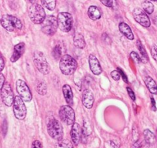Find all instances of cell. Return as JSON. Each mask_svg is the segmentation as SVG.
Masks as SVG:
<instances>
[{"instance_id": "obj_1", "label": "cell", "mask_w": 157, "mask_h": 148, "mask_svg": "<svg viewBox=\"0 0 157 148\" xmlns=\"http://www.w3.org/2000/svg\"><path fill=\"white\" fill-rule=\"evenodd\" d=\"M77 68V62L69 54H66L61 58L59 62V69L63 74L70 76L74 73Z\"/></svg>"}, {"instance_id": "obj_2", "label": "cell", "mask_w": 157, "mask_h": 148, "mask_svg": "<svg viewBox=\"0 0 157 148\" xmlns=\"http://www.w3.org/2000/svg\"><path fill=\"white\" fill-rule=\"evenodd\" d=\"M1 24L9 32H14L16 29H22V23L17 17L10 15H4L1 19Z\"/></svg>"}, {"instance_id": "obj_3", "label": "cell", "mask_w": 157, "mask_h": 148, "mask_svg": "<svg viewBox=\"0 0 157 148\" xmlns=\"http://www.w3.org/2000/svg\"><path fill=\"white\" fill-rule=\"evenodd\" d=\"M29 16L33 23L41 24L46 19V13L42 6L35 3L29 10Z\"/></svg>"}, {"instance_id": "obj_4", "label": "cell", "mask_w": 157, "mask_h": 148, "mask_svg": "<svg viewBox=\"0 0 157 148\" xmlns=\"http://www.w3.org/2000/svg\"><path fill=\"white\" fill-rule=\"evenodd\" d=\"M47 131L52 139L56 140H62L63 137V130L61 123L56 119H51L47 125Z\"/></svg>"}, {"instance_id": "obj_5", "label": "cell", "mask_w": 157, "mask_h": 148, "mask_svg": "<svg viewBox=\"0 0 157 148\" xmlns=\"http://www.w3.org/2000/svg\"><path fill=\"white\" fill-rule=\"evenodd\" d=\"M58 28L63 33H68L71 30L73 23L72 16L69 13H60L57 17Z\"/></svg>"}, {"instance_id": "obj_6", "label": "cell", "mask_w": 157, "mask_h": 148, "mask_svg": "<svg viewBox=\"0 0 157 148\" xmlns=\"http://www.w3.org/2000/svg\"><path fill=\"white\" fill-rule=\"evenodd\" d=\"M33 61L36 67L38 70L41 73L46 75L49 72V66L48 64V62L46 60V57L44 56V54L41 52L36 51L34 53V56H33Z\"/></svg>"}, {"instance_id": "obj_7", "label": "cell", "mask_w": 157, "mask_h": 148, "mask_svg": "<svg viewBox=\"0 0 157 148\" xmlns=\"http://www.w3.org/2000/svg\"><path fill=\"white\" fill-rule=\"evenodd\" d=\"M59 116L66 125H72L75 123V112L70 106H62L59 110Z\"/></svg>"}, {"instance_id": "obj_8", "label": "cell", "mask_w": 157, "mask_h": 148, "mask_svg": "<svg viewBox=\"0 0 157 148\" xmlns=\"http://www.w3.org/2000/svg\"><path fill=\"white\" fill-rule=\"evenodd\" d=\"M58 28L57 19L53 16H49L46 17L42 23V31L47 36H52L55 34Z\"/></svg>"}, {"instance_id": "obj_9", "label": "cell", "mask_w": 157, "mask_h": 148, "mask_svg": "<svg viewBox=\"0 0 157 148\" xmlns=\"http://www.w3.org/2000/svg\"><path fill=\"white\" fill-rule=\"evenodd\" d=\"M13 113L18 120H22L26 116V107L24 101L19 96H16L13 101Z\"/></svg>"}, {"instance_id": "obj_10", "label": "cell", "mask_w": 157, "mask_h": 148, "mask_svg": "<svg viewBox=\"0 0 157 148\" xmlns=\"http://www.w3.org/2000/svg\"><path fill=\"white\" fill-rule=\"evenodd\" d=\"M16 90H17L19 96L22 99V100L24 102H30L32 98H33V96H32L29 88L25 84V81L22 80H18L16 81Z\"/></svg>"}, {"instance_id": "obj_11", "label": "cell", "mask_w": 157, "mask_h": 148, "mask_svg": "<svg viewBox=\"0 0 157 148\" xmlns=\"http://www.w3.org/2000/svg\"><path fill=\"white\" fill-rule=\"evenodd\" d=\"M0 92H1V98L3 103L7 107H11L13 104L15 96L10 84L9 83H5Z\"/></svg>"}, {"instance_id": "obj_12", "label": "cell", "mask_w": 157, "mask_h": 148, "mask_svg": "<svg viewBox=\"0 0 157 148\" xmlns=\"http://www.w3.org/2000/svg\"><path fill=\"white\" fill-rule=\"evenodd\" d=\"M132 15H133L134 19L138 23L143 25V27H149L151 25L150 20L149 18L148 17L147 14L143 11L142 9L140 8H136L134 9L133 12H132Z\"/></svg>"}, {"instance_id": "obj_13", "label": "cell", "mask_w": 157, "mask_h": 148, "mask_svg": "<svg viewBox=\"0 0 157 148\" xmlns=\"http://www.w3.org/2000/svg\"><path fill=\"white\" fill-rule=\"evenodd\" d=\"M70 136L72 141L75 146H78L81 138H82V130L80 126L77 123H74L72 124V129L70 131Z\"/></svg>"}, {"instance_id": "obj_14", "label": "cell", "mask_w": 157, "mask_h": 148, "mask_svg": "<svg viewBox=\"0 0 157 148\" xmlns=\"http://www.w3.org/2000/svg\"><path fill=\"white\" fill-rule=\"evenodd\" d=\"M89 64H90V68L92 72L94 75L98 76V75H100L102 73V69L101 68L100 63H99L98 59L93 54L90 55V56H89Z\"/></svg>"}, {"instance_id": "obj_15", "label": "cell", "mask_w": 157, "mask_h": 148, "mask_svg": "<svg viewBox=\"0 0 157 148\" xmlns=\"http://www.w3.org/2000/svg\"><path fill=\"white\" fill-rule=\"evenodd\" d=\"M82 101L84 107H86L87 109H91L93 107V103H94V96L91 90L88 89L84 90L82 93Z\"/></svg>"}, {"instance_id": "obj_16", "label": "cell", "mask_w": 157, "mask_h": 148, "mask_svg": "<svg viewBox=\"0 0 157 148\" xmlns=\"http://www.w3.org/2000/svg\"><path fill=\"white\" fill-rule=\"evenodd\" d=\"M25 52V43H20L14 46V51L12 55L10 60L12 63H15L17 61L19 58L22 56V54Z\"/></svg>"}, {"instance_id": "obj_17", "label": "cell", "mask_w": 157, "mask_h": 148, "mask_svg": "<svg viewBox=\"0 0 157 148\" xmlns=\"http://www.w3.org/2000/svg\"><path fill=\"white\" fill-rule=\"evenodd\" d=\"M63 93L64 95L65 100L69 106L73 105V93L72 88L68 84H65L63 87Z\"/></svg>"}, {"instance_id": "obj_18", "label": "cell", "mask_w": 157, "mask_h": 148, "mask_svg": "<svg viewBox=\"0 0 157 148\" xmlns=\"http://www.w3.org/2000/svg\"><path fill=\"white\" fill-rule=\"evenodd\" d=\"M119 29H120V31L126 36L128 40H134L133 33L127 24L125 23V22H120V25H119Z\"/></svg>"}, {"instance_id": "obj_19", "label": "cell", "mask_w": 157, "mask_h": 148, "mask_svg": "<svg viewBox=\"0 0 157 148\" xmlns=\"http://www.w3.org/2000/svg\"><path fill=\"white\" fill-rule=\"evenodd\" d=\"M88 16L92 20H98L100 19L102 13L99 9L95 6H92L88 10Z\"/></svg>"}, {"instance_id": "obj_20", "label": "cell", "mask_w": 157, "mask_h": 148, "mask_svg": "<svg viewBox=\"0 0 157 148\" xmlns=\"http://www.w3.org/2000/svg\"><path fill=\"white\" fill-rule=\"evenodd\" d=\"M145 84L152 94H157V85L155 80L150 76H146L145 78Z\"/></svg>"}, {"instance_id": "obj_21", "label": "cell", "mask_w": 157, "mask_h": 148, "mask_svg": "<svg viewBox=\"0 0 157 148\" xmlns=\"http://www.w3.org/2000/svg\"><path fill=\"white\" fill-rule=\"evenodd\" d=\"M74 45L76 48L78 49H83L86 46V42L84 37L80 33H76L73 37Z\"/></svg>"}, {"instance_id": "obj_22", "label": "cell", "mask_w": 157, "mask_h": 148, "mask_svg": "<svg viewBox=\"0 0 157 148\" xmlns=\"http://www.w3.org/2000/svg\"><path fill=\"white\" fill-rule=\"evenodd\" d=\"M143 136H144V140L147 143L150 144H153L154 142L155 141V137L153 133L150 131L149 130L146 129L143 131Z\"/></svg>"}, {"instance_id": "obj_23", "label": "cell", "mask_w": 157, "mask_h": 148, "mask_svg": "<svg viewBox=\"0 0 157 148\" xmlns=\"http://www.w3.org/2000/svg\"><path fill=\"white\" fill-rule=\"evenodd\" d=\"M136 46H137V48L139 49V50H140V54H141L142 56H141L142 61H143V63H147L148 60H149V58H148V56H147V53H146L144 46H143V44H142L141 42H140V40H137Z\"/></svg>"}, {"instance_id": "obj_24", "label": "cell", "mask_w": 157, "mask_h": 148, "mask_svg": "<svg viewBox=\"0 0 157 148\" xmlns=\"http://www.w3.org/2000/svg\"><path fill=\"white\" fill-rule=\"evenodd\" d=\"M92 132V127L91 125L90 124V123H87L84 120V124H83V127H82V140L85 137V138H87L90 135Z\"/></svg>"}, {"instance_id": "obj_25", "label": "cell", "mask_w": 157, "mask_h": 148, "mask_svg": "<svg viewBox=\"0 0 157 148\" xmlns=\"http://www.w3.org/2000/svg\"><path fill=\"white\" fill-rule=\"evenodd\" d=\"M142 7L143 9V11L146 13H148V14H152L154 11V6L153 4L152 3L149 1H144V2L142 3Z\"/></svg>"}, {"instance_id": "obj_26", "label": "cell", "mask_w": 157, "mask_h": 148, "mask_svg": "<svg viewBox=\"0 0 157 148\" xmlns=\"http://www.w3.org/2000/svg\"><path fill=\"white\" fill-rule=\"evenodd\" d=\"M40 1L42 2V5L50 11H52L56 8V0H40Z\"/></svg>"}, {"instance_id": "obj_27", "label": "cell", "mask_w": 157, "mask_h": 148, "mask_svg": "<svg viewBox=\"0 0 157 148\" xmlns=\"http://www.w3.org/2000/svg\"><path fill=\"white\" fill-rule=\"evenodd\" d=\"M56 148H73V146L69 140L62 139L56 143Z\"/></svg>"}, {"instance_id": "obj_28", "label": "cell", "mask_w": 157, "mask_h": 148, "mask_svg": "<svg viewBox=\"0 0 157 148\" xmlns=\"http://www.w3.org/2000/svg\"><path fill=\"white\" fill-rule=\"evenodd\" d=\"M36 90H37V93H39V95H42V96H44L47 93V85L45 82H41L39 83L37 86V88H36Z\"/></svg>"}, {"instance_id": "obj_29", "label": "cell", "mask_w": 157, "mask_h": 148, "mask_svg": "<svg viewBox=\"0 0 157 148\" xmlns=\"http://www.w3.org/2000/svg\"><path fill=\"white\" fill-rule=\"evenodd\" d=\"M52 55L56 60H59L62 55L61 46H60L59 45H56V46L53 48V49H52Z\"/></svg>"}, {"instance_id": "obj_30", "label": "cell", "mask_w": 157, "mask_h": 148, "mask_svg": "<svg viewBox=\"0 0 157 148\" xmlns=\"http://www.w3.org/2000/svg\"><path fill=\"white\" fill-rule=\"evenodd\" d=\"M100 2L104 6H105L106 7H109V8L115 9L116 7V6H117L116 0H100Z\"/></svg>"}, {"instance_id": "obj_31", "label": "cell", "mask_w": 157, "mask_h": 148, "mask_svg": "<svg viewBox=\"0 0 157 148\" xmlns=\"http://www.w3.org/2000/svg\"><path fill=\"white\" fill-rule=\"evenodd\" d=\"M149 144L146 143L145 140H143V142L136 141L134 143V144L132 145V148H149Z\"/></svg>"}, {"instance_id": "obj_32", "label": "cell", "mask_w": 157, "mask_h": 148, "mask_svg": "<svg viewBox=\"0 0 157 148\" xmlns=\"http://www.w3.org/2000/svg\"><path fill=\"white\" fill-rule=\"evenodd\" d=\"M130 56H131V57H132V60H133L136 63H140L142 62L141 57H140V56L137 53L132 51V52H131Z\"/></svg>"}, {"instance_id": "obj_33", "label": "cell", "mask_w": 157, "mask_h": 148, "mask_svg": "<svg viewBox=\"0 0 157 148\" xmlns=\"http://www.w3.org/2000/svg\"><path fill=\"white\" fill-rule=\"evenodd\" d=\"M111 76L114 80L119 81L120 80V74L118 70H113L111 72Z\"/></svg>"}, {"instance_id": "obj_34", "label": "cell", "mask_w": 157, "mask_h": 148, "mask_svg": "<svg viewBox=\"0 0 157 148\" xmlns=\"http://www.w3.org/2000/svg\"><path fill=\"white\" fill-rule=\"evenodd\" d=\"M151 54L152 56V58L157 62V46L153 45L152 46V49H151Z\"/></svg>"}, {"instance_id": "obj_35", "label": "cell", "mask_w": 157, "mask_h": 148, "mask_svg": "<svg viewBox=\"0 0 157 148\" xmlns=\"http://www.w3.org/2000/svg\"><path fill=\"white\" fill-rule=\"evenodd\" d=\"M117 70L119 71V72H120V76H122V78L123 79V80H124L125 83H128L129 81H128V78H127V76L126 75V73L124 72V71L123 70V69H121V68L118 67Z\"/></svg>"}, {"instance_id": "obj_36", "label": "cell", "mask_w": 157, "mask_h": 148, "mask_svg": "<svg viewBox=\"0 0 157 148\" xmlns=\"http://www.w3.org/2000/svg\"><path fill=\"white\" fill-rule=\"evenodd\" d=\"M126 90H127L128 94H129V97L131 98V99L135 101L136 100V96H135V93H134L133 90H132L130 87H127V88H126Z\"/></svg>"}, {"instance_id": "obj_37", "label": "cell", "mask_w": 157, "mask_h": 148, "mask_svg": "<svg viewBox=\"0 0 157 148\" xmlns=\"http://www.w3.org/2000/svg\"><path fill=\"white\" fill-rule=\"evenodd\" d=\"M32 148H43V145L39 140H34L32 143Z\"/></svg>"}, {"instance_id": "obj_38", "label": "cell", "mask_w": 157, "mask_h": 148, "mask_svg": "<svg viewBox=\"0 0 157 148\" xmlns=\"http://www.w3.org/2000/svg\"><path fill=\"white\" fill-rule=\"evenodd\" d=\"M4 67H5V61H4V59L2 57V54L0 53V72H2L3 70Z\"/></svg>"}, {"instance_id": "obj_39", "label": "cell", "mask_w": 157, "mask_h": 148, "mask_svg": "<svg viewBox=\"0 0 157 148\" xmlns=\"http://www.w3.org/2000/svg\"><path fill=\"white\" fill-rule=\"evenodd\" d=\"M5 77H4L3 74L0 72V90H2V87H3L4 84H5Z\"/></svg>"}, {"instance_id": "obj_40", "label": "cell", "mask_w": 157, "mask_h": 148, "mask_svg": "<svg viewBox=\"0 0 157 148\" xmlns=\"http://www.w3.org/2000/svg\"><path fill=\"white\" fill-rule=\"evenodd\" d=\"M110 144H111V146L113 148H119V146H120V144L115 141H111L110 142Z\"/></svg>"}, {"instance_id": "obj_41", "label": "cell", "mask_w": 157, "mask_h": 148, "mask_svg": "<svg viewBox=\"0 0 157 148\" xmlns=\"http://www.w3.org/2000/svg\"><path fill=\"white\" fill-rule=\"evenodd\" d=\"M151 102H152V108L153 111H155L156 110V107H155V100H154L153 97H151Z\"/></svg>"}, {"instance_id": "obj_42", "label": "cell", "mask_w": 157, "mask_h": 148, "mask_svg": "<svg viewBox=\"0 0 157 148\" xmlns=\"http://www.w3.org/2000/svg\"><path fill=\"white\" fill-rule=\"evenodd\" d=\"M153 22H154V24H155V25L157 26V16L154 17V19H153Z\"/></svg>"}, {"instance_id": "obj_43", "label": "cell", "mask_w": 157, "mask_h": 148, "mask_svg": "<svg viewBox=\"0 0 157 148\" xmlns=\"http://www.w3.org/2000/svg\"><path fill=\"white\" fill-rule=\"evenodd\" d=\"M29 2H30V3L32 4H35V2H36V0H27Z\"/></svg>"}, {"instance_id": "obj_44", "label": "cell", "mask_w": 157, "mask_h": 148, "mask_svg": "<svg viewBox=\"0 0 157 148\" xmlns=\"http://www.w3.org/2000/svg\"><path fill=\"white\" fill-rule=\"evenodd\" d=\"M150 1H152V2H157V0H150Z\"/></svg>"}]
</instances>
